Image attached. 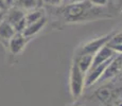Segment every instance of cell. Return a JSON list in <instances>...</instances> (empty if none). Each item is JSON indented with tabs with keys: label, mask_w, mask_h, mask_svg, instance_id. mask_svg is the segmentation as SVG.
<instances>
[{
	"label": "cell",
	"mask_w": 122,
	"mask_h": 106,
	"mask_svg": "<svg viewBox=\"0 0 122 106\" xmlns=\"http://www.w3.org/2000/svg\"><path fill=\"white\" fill-rule=\"evenodd\" d=\"M55 13H57L66 23L90 22L111 17V15L103 10L102 6L93 5L88 0L79 3L64 4L63 6L60 5Z\"/></svg>",
	"instance_id": "cell-1"
},
{
	"label": "cell",
	"mask_w": 122,
	"mask_h": 106,
	"mask_svg": "<svg viewBox=\"0 0 122 106\" xmlns=\"http://www.w3.org/2000/svg\"><path fill=\"white\" fill-rule=\"evenodd\" d=\"M85 88V73L73 61L69 72V92L74 100H78L83 95Z\"/></svg>",
	"instance_id": "cell-2"
},
{
	"label": "cell",
	"mask_w": 122,
	"mask_h": 106,
	"mask_svg": "<svg viewBox=\"0 0 122 106\" xmlns=\"http://www.w3.org/2000/svg\"><path fill=\"white\" fill-rule=\"evenodd\" d=\"M115 33L116 32L108 33V34H106V35H103V36H101V37L95 38L93 40L85 42L83 46L79 47L76 50L74 56L81 55V54H92V55H95L103 46H105V45L109 41V39L112 38Z\"/></svg>",
	"instance_id": "cell-3"
},
{
	"label": "cell",
	"mask_w": 122,
	"mask_h": 106,
	"mask_svg": "<svg viewBox=\"0 0 122 106\" xmlns=\"http://www.w3.org/2000/svg\"><path fill=\"white\" fill-rule=\"evenodd\" d=\"M112 60H108L107 62L99 64V65H97V66H93V67H91L90 69L88 70V72L85 74V85H86V87L92 86V85H95L96 83H98V82L100 81L103 73H104L105 69H106V67L108 66V64L111 63Z\"/></svg>",
	"instance_id": "cell-4"
},
{
	"label": "cell",
	"mask_w": 122,
	"mask_h": 106,
	"mask_svg": "<svg viewBox=\"0 0 122 106\" xmlns=\"http://www.w3.org/2000/svg\"><path fill=\"white\" fill-rule=\"evenodd\" d=\"M28 40L29 39L22 33L16 32L8 41V48L10 53H12L13 55H17V54L21 53L27 46Z\"/></svg>",
	"instance_id": "cell-5"
},
{
	"label": "cell",
	"mask_w": 122,
	"mask_h": 106,
	"mask_svg": "<svg viewBox=\"0 0 122 106\" xmlns=\"http://www.w3.org/2000/svg\"><path fill=\"white\" fill-rule=\"evenodd\" d=\"M121 69H122V54L121 55L117 54L111 61L108 66L106 67V69H105L104 73H103L100 81H107L109 79H112L116 75H118V73L121 71Z\"/></svg>",
	"instance_id": "cell-6"
},
{
	"label": "cell",
	"mask_w": 122,
	"mask_h": 106,
	"mask_svg": "<svg viewBox=\"0 0 122 106\" xmlns=\"http://www.w3.org/2000/svg\"><path fill=\"white\" fill-rule=\"evenodd\" d=\"M117 54L118 53L115 52V51L112 50V48H109L107 45H105V46H103L102 48L93 55L92 66H91V67L97 66V65H99V64H102L104 62H107L108 60H112V58L115 57Z\"/></svg>",
	"instance_id": "cell-7"
},
{
	"label": "cell",
	"mask_w": 122,
	"mask_h": 106,
	"mask_svg": "<svg viewBox=\"0 0 122 106\" xmlns=\"http://www.w3.org/2000/svg\"><path fill=\"white\" fill-rule=\"evenodd\" d=\"M47 22H48V19H47V17L45 16V17H43L41 19L28 25L27 27L25 28V30L22 31V34L25 35L28 39H30L31 37H33L36 34H38V33L45 28V25H47Z\"/></svg>",
	"instance_id": "cell-8"
},
{
	"label": "cell",
	"mask_w": 122,
	"mask_h": 106,
	"mask_svg": "<svg viewBox=\"0 0 122 106\" xmlns=\"http://www.w3.org/2000/svg\"><path fill=\"white\" fill-rule=\"evenodd\" d=\"M95 96H96V99H97L100 103L108 105L109 103H111V101L112 100L114 92H112V89L109 87V85H105V86L100 87V88L96 91Z\"/></svg>",
	"instance_id": "cell-9"
},
{
	"label": "cell",
	"mask_w": 122,
	"mask_h": 106,
	"mask_svg": "<svg viewBox=\"0 0 122 106\" xmlns=\"http://www.w3.org/2000/svg\"><path fill=\"white\" fill-rule=\"evenodd\" d=\"M25 11L20 10V9L16 8V6H11V8L8 9L5 13V16H4V19H5L8 22H10L12 25H15L18 21H20L22 18H25Z\"/></svg>",
	"instance_id": "cell-10"
},
{
	"label": "cell",
	"mask_w": 122,
	"mask_h": 106,
	"mask_svg": "<svg viewBox=\"0 0 122 106\" xmlns=\"http://www.w3.org/2000/svg\"><path fill=\"white\" fill-rule=\"evenodd\" d=\"M74 62L79 66V68L84 72L87 73L88 70L92 66V61H93V55L92 54H81V55L74 56Z\"/></svg>",
	"instance_id": "cell-11"
},
{
	"label": "cell",
	"mask_w": 122,
	"mask_h": 106,
	"mask_svg": "<svg viewBox=\"0 0 122 106\" xmlns=\"http://www.w3.org/2000/svg\"><path fill=\"white\" fill-rule=\"evenodd\" d=\"M16 33L14 27L5 19L0 21V39L9 41V39Z\"/></svg>",
	"instance_id": "cell-12"
},
{
	"label": "cell",
	"mask_w": 122,
	"mask_h": 106,
	"mask_svg": "<svg viewBox=\"0 0 122 106\" xmlns=\"http://www.w3.org/2000/svg\"><path fill=\"white\" fill-rule=\"evenodd\" d=\"M39 1L41 0H15L13 6H16L22 11H31L39 8Z\"/></svg>",
	"instance_id": "cell-13"
},
{
	"label": "cell",
	"mask_w": 122,
	"mask_h": 106,
	"mask_svg": "<svg viewBox=\"0 0 122 106\" xmlns=\"http://www.w3.org/2000/svg\"><path fill=\"white\" fill-rule=\"evenodd\" d=\"M106 45L118 54L122 53V31L115 33Z\"/></svg>",
	"instance_id": "cell-14"
},
{
	"label": "cell",
	"mask_w": 122,
	"mask_h": 106,
	"mask_svg": "<svg viewBox=\"0 0 122 106\" xmlns=\"http://www.w3.org/2000/svg\"><path fill=\"white\" fill-rule=\"evenodd\" d=\"M45 16H46L45 11L41 8H37V9H34V10L29 11L25 15V21H27V25H30V23H32V22H35V21L41 19V18L45 17Z\"/></svg>",
	"instance_id": "cell-15"
},
{
	"label": "cell",
	"mask_w": 122,
	"mask_h": 106,
	"mask_svg": "<svg viewBox=\"0 0 122 106\" xmlns=\"http://www.w3.org/2000/svg\"><path fill=\"white\" fill-rule=\"evenodd\" d=\"M43 1L48 5L52 6H60L63 5V3H64V0H43Z\"/></svg>",
	"instance_id": "cell-16"
},
{
	"label": "cell",
	"mask_w": 122,
	"mask_h": 106,
	"mask_svg": "<svg viewBox=\"0 0 122 106\" xmlns=\"http://www.w3.org/2000/svg\"><path fill=\"white\" fill-rule=\"evenodd\" d=\"M90 3H92L93 5H97V6H102V8H104V6L107 5V3H108L109 0H88Z\"/></svg>",
	"instance_id": "cell-17"
},
{
	"label": "cell",
	"mask_w": 122,
	"mask_h": 106,
	"mask_svg": "<svg viewBox=\"0 0 122 106\" xmlns=\"http://www.w3.org/2000/svg\"><path fill=\"white\" fill-rule=\"evenodd\" d=\"M8 5L5 4L4 0H0V13H5L8 11Z\"/></svg>",
	"instance_id": "cell-18"
},
{
	"label": "cell",
	"mask_w": 122,
	"mask_h": 106,
	"mask_svg": "<svg viewBox=\"0 0 122 106\" xmlns=\"http://www.w3.org/2000/svg\"><path fill=\"white\" fill-rule=\"evenodd\" d=\"M85 0H64L63 4H72V3H79V2H83Z\"/></svg>",
	"instance_id": "cell-19"
},
{
	"label": "cell",
	"mask_w": 122,
	"mask_h": 106,
	"mask_svg": "<svg viewBox=\"0 0 122 106\" xmlns=\"http://www.w3.org/2000/svg\"><path fill=\"white\" fill-rule=\"evenodd\" d=\"M4 2H5V4L8 5V8H11V6L14 5V3H15V0H4Z\"/></svg>",
	"instance_id": "cell-20"
},
{
	"label": "cell",
	"mask_w": 122,
	"mask_h": 106,
	"mask_svg": "<svg viewBox=\"0 0 122 106\" xmlns=\"http://www.w3.org/2000/svg\"><path fill=\"white\" fill-rule=\"evenodd\" d=\"M119 106H122V102L120 103V104H119Z\"/></svg>",
	"instance_id": "cell-21"
}]
</instances>
